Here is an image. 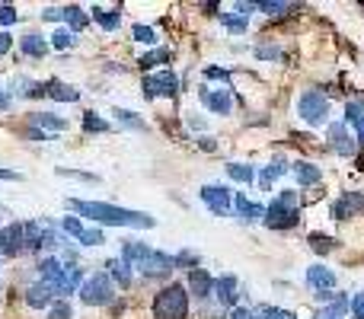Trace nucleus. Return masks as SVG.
<instances>
[{
  "label": "nucleus",
  "mask_w": 364,
  "mask_h": 319,
  "mask_svg": "<svg viewBox=\"0 0 364 319\" xmlns=\"http://www.w3.org/2000/svg\"><path fill=\"white\" fill-rule=\"evenodd\" d=\"M137 272L144 274V278H169V274L176 272V262H173V256L169 252H163V249H153L151 256L137 265Z\"/></svg>",
  "instance_id": "nucleus-10"
},
{
  "label": "nucleus",
  "mask_w": 364,
  "mask_h": 319,
  "mask_svg": "<svg viewBox=\"0 0 364 319\" xmlns=\"http://www.w3.org/2000/svg\"><path fill=\"white\" fill-rule=\"evenodd\" d=\"M106 274L112 278V284H119L121 290H128L131 281H135V268L128 262H121V258H109L106 262Z\"/></svg>",
  "instance_id": "nucleus-21"
},
{
  "label": "nucleus",
  "mask_w": 364,
  "mask_h": 319,
  "mask_svg": "<svg viewBox=\"0 0 364 319\" xmlns=\"http://www.w3.org/2000/svg\"><path fill=\"white\" fill-rule=\"evenodd\" d=\"M86 23H90V16H86L84 7H77V3H64V29L68 32H84Z\"/></svg>",
  "instance_id": "nucleus-23"
},
{
  "label": "nucleus",
  "mask_w": 364,
  "mask_h": 319,
  "mask_svg": "<svg viewBox=\"0 0 364 319\" xmlns=\"http://www.w3.org/2000/svg\"><path fill=\"white\" fill-rule=\"evenodd\" d=\"M176 268H185V272H192V268H202V256H198L195 249H179L173 256Z\"/></svg>",
  "instance_id": "nucleus-34"
},
{
  "label": "nucleus",
  "mask_w": 364,
  "mask_h": 319,
  "mask_svg": "<svg viewBox=\"0 0 364 319\" xmlns=\"http://www.w3.org/2000/svg\"><path fill=\"white\" fill-rule=\"evenodd\" d=\"M345 125L349 128H361L364 125V102H345Z\"/></svg>",
  "instance_id": "nucleus-36"
},
{
  "label": "nucleus",
  "mask_w": 364,
  "mask_h": 319,
  "mask_svg": "<svg viewBox=\"0 0 364 319\" xmlns=\"http://www.w3.org/2000/svg\"><path fill=\"white\" fill-rule=\"evenodd\" d=\"M227 319H252V310L250 306H236V310L227 313Z\"/></svg>",
  "instance_id": "nucleus-52"
},
{
  "label": "nucleus",
  "mask_w": 364,
  "mask_h": 319,
  "mask_svg": "<svg viewBox=\"0 0 364 319\" xmlns=\"http://www.w3.org/2000/svg\"><path fill=\"white\" fill-rule=\"evenodd\" d=\"M234 214H236V221H240V224H262L266 208L256 205V201H250L243 192H236V195H234Z\"/></svg>",
  "instance_id": "nucleus-16"
},
{
  "label": "nucleus",
  "mask_w": 364,
  "mask_h": 319,
  "mask_svg": "<svg viewBox=\"0 0 364 319\" xmlns=\"http://www.w3.org/2000/svg\"><path fill=\"white\" fill-rule=\"evenodd\" d=\"M77 294H80L84 306H109L115 300V284H112V278H109L106 272H96L80 284Z\"/></svg>",
  "instance_id": "nucleus-6"
},
{
  "label": "nucleus",
  "mask_w": 364,
  "mask_h": 319,
  "mask_svg": "<svg viewBox=\"0 0 364 319\" xmlns=\"http://www.w3.org/2000/svg\"><path fill=\"white\" fill-rule=\"evenodd\" d=\"M153 252V246H147V243H141V240H121V262H128L131 268H137L141 262H144L147 256Z\"/></svg>",
  "instance_id": "nucleus-19"
},
{
  "label": "nucleus",
  "mask_w": 364,
  "mask_h": 319,
  "mask_svg": "<svg viewBox=\"0 0 364 319\" xmlns=\"http://www.w3.org/2000/svg\"><path fill=\"white\" fill-rule=\"evenodd\" d=\"M198 147H202V150H208V153H214V150H218V141H214V137H208V134H202V137H198Z\"/></svg>",
  "instance_id": "nucleus-51"
},
{
  "label": "nucleus",
  "mask_w": 364,
  "mask_h": 319,
  "mask_svg": "<svg viewBox=\"0 0 364 319\" xmlns=\"http://www.w3.org/2000/svg\"><path fill=\"white\" fill-rule=\"evenodd\" d=\"M42 20H48V23H64V7H45Z\"/></svg>",
  "instance_id": "nucleus-48"
},
{
  "label": "nucleus",
  "mask_w": 364,
  "mask_h": 319,
  "mask_svg": "<svg viewBox=\"0 0 364 319\" xmlns=\"http://www.w3.org/2000/svg\"><path fill=\"white\" fill-rule=\"evenodd\" d=\"M291 173H294L301 189H313V185H319V179H323V169H319L317 163H310V160H297L294 166H291Z\"/></svg>",
  "instance_id": "nucleus-17"
},
{
  "label": "nucleus",
  "mask_w": 364,
  "mask_h": 319,
  "mask_svg": "<svg viewBox=\"0 0 364 319\" xmlns=\"http://www.w3.org/2000/svg\"><path fill=\"white\" fill-rule=\"evenodd\" d=\"M141 90H144V99H160V96L173 99L176 93H179V77H176L173 70L144 74V80H141Z\"/></svg>",
  "instance_id": "nucleus-7"
},
{
  "label": "nucleus",
  "mask_w": 364,
  "mask_h": 319,
  "mask_svg": "<svg viewBox=\"0 0 364 319\" xmlns=\"http://www.w3.org/2000/svg\"><path fill=\"white\" fill-rule=\"evenodd\" d=\"M310 246L319 252V256H326V252L335 249V240L333 236H326V233H310Z\"/></svg>",
  "instance_id": "nucleus-43"
},
{
  "label": "nucleus",
  "mask_w": 364,
  "mask_h": 319,
  "mask_svg": "<svg viewBox=\"0 0 364 319\" xmlns=\"http://www.w3.org/2000/svg\"><path fill=\"white\" fill-rule=\"evenodd\" d=\"M294 109H297V118H301L303 125H310V128H326L329 112H333L329 96L326 93H319V90H303L301 96H297Z\"/></svg>",
  "instance_id": "nucleus-4"
},
{
  "label": "nucleus",
  "mask_w": 364,
  "mask_h": 319,
  "mask_svg": "<svg viewBox=\"0 0 364 319\" xmlns=\"http://www.w3.org/2000/svg\"><path fill=\"white\" fill-rule=\"evenodd\" d=\"M205 80H220V84H230V70H224V68H205Z\"/></svg>",
  "instance_id": "nucleus-47"
},
{
  "label": "nucleus",
  "mask_w": 364,
  "mask_h": 319,
  "mask_svg": "<svg viewBox=\"0 0 364 319\" xmlns=\"http://www.w3.org/2000/svg\"><path fill=\"white\" fill-rule=\"evenodd\" d=\"M185 290L198 300H208L214 294V274L208 268H192L189 272V281H185Z\"/></svg>",
  "instance_id": "nucleus-15"
},
{
  "label": "nucleus",
  "mask_w": 364,
  "mask_h": 319,
  "mask_svg": "<svg viewBox=\"0 0 364 319\" xmlns=\"http://www.w3.org/2000/svg\"><path fill=\"white\" fill-rule=\"evenodd\" d=\"M288 169H291L288 166V157H281V153H278V157H272V163L262 169V176H259V185L268 192V189H272V179H281Z\"/></svg>",
  "instance_id": "nucleus-24"
},
{
  "label": "nucleus",
  "mask_w": 364,
  "mask_h": 319,
  "mask_svg": "<svg viewBox=\"0 0 364 319\" xmlns=\"http://www.w3.org/2000/svg\"><path fill=\"white\" fill-rule=\"evenodd\" d=\"M220 26L234 36H243V32H250V20L240 13H220Z\"/></svg>",
  "instance_id": "nucleus-30"
},
{
  "label": "nucleus",
  "mask_w": 364,
  "mask_h": 319,
  "mask_svg": "<svg viewBox=\"0 0 364 319\" xmlns=\"http://www.w3.org/2000/svg\"><path fill=\"white\" fill-rule=\"evenodd\" d=\"M268 230H291L301 224V192L294 189H285L278 192L272 205L266 208V217H262Z\"/></svg>",
  "instance_id": "nucleus-2"
},
{
  "label": "nucleus",
  "mask_w": 364,
  "mask_h": 319,
  "mask_svg": "<svg viewBox=\"0 0 364 319\" xmlns=\"http://www.w3.org/2000/svg\"><path fill=\"white\" fill-rule=\"evenodd\" d=\"M58 176H68V179H77V182H93L96 185L99 182V176L96 173H84V169H68V166H58L54 169Z\"/></svg>",
  "instance_id": "nucleus-40"
},
{
  "label": "nucleus",
  "mask_w": 364,
  "mask_h": 319,
  "mask_svg": "<svg viewBox=\"0 0 364 319\" xmlns=\"http://www.w3.org/2000/svg\"><path fill=\"white\" fill-rule=\"evenodd\" d=\"M303 281H307V288L313 290V294H329V290H335V272L333 268H326V265H310L307 268V274H303Z\"/></svg>",
  "instance_id": "nucleus-12"
},
{
  "label": "nucleus",
  "mask_w": 364,
  "mask_h": 319,
  "mask_svg": "<svg viewBox=\"0 0 364 319\" xmlns=\"http://www.w3.org/2000/svg\"><path fill=\"white\" fill-rule=\"evenodd\" d=\"M10 48H13V36H10V29H3L0 32V58H3Z\"/></svg>",
  "instance_id": "nucleus-49"
},
{
  "label": "nucleus",
  "mask_w": 364,
  "mask_h": 319,
  "mask_svg": "<svg viewBox=\"0 0 364 319\" xmlns=\"http://www.w3.org/2000/svg\"><path fill=\"white\" fill-rule=\"evenodd\" d=\"M131 38H135V42H141V45H157V32H153V26H144V23H135Z\"/></svg>",
  "instance_id": "nucleus-37"
},
{
  "label": "nucleus",
  "mask_w": 364,
  "mask_h": 319,
  "mask_svg": "<svg viewBox=\"0 0 364 319\" xmlns=\"http://www.w3.org/2000/svg\"><path fill=\"white\" fill-rule=\"evenodd\" d=\"M68 208L77 217L96 221L103 227H131V230H151L157 227V217L147 211H131L121 205H109V201H80V198H68Z\"/></svg>",
  "instance_id": "nucleus-1"
},
{
  "label": "nucleus",
  "mask_w": 364,
  "mask_h": 319,
  "mask_svg": "<svg viewBox=\"0 0 364 319\" xmlns=\"http://www.w3.org/2000/svg\"><path fill=\"white\" fill-rule=\"evenodd\" d=\"M10 106H13V96L7 90H0V112H10Z\"/></svg>",
  "instance_id": "nucleus-54"
},
{
  "label": "nucleus",
  "mask_w": 364,
  "mask_h": 319,
  "mask_svg": "<svg viewBox=\"0 0 364 319\" xmlns=\"http://www.w3.org/2000/svg\"><path fill=\"white\" fill-rule=\"evenodd\" d=\"M227 176L240 185H252L256 182V166H250V163H227Z\"/></svg>",
  "instance_id": "nucleus-27"
},
{
  "label": "nucleus",
  "mask_w": 364,
  "mask_h": 319,
  "mask_svg": "<svg viewBox=\"0 0 364 319\" xmlns=\"http://www.w3.org/2000/svg\"><path fill=\"white\" fill-rule=\"evenodd\" d=\"M198 198L205 201V208L214 217H230V214H234V192H230L227 185H202V189H198Z\"/></svg>",
  "instance_id": "nucleus-8"
},
{
  "label": "nucleus",
  "mask_w": 364,
  "mask_h": 319,
  "mask_svg": "<svg viewBox=\"0 0 364 319\" xmlns=\"http://www.w3.org/2000/svg\"><path fill=\"white\" fill-rule=\"evenodd\" d=\"M167 61H169V48H153V52H147V54L137 58V68L151 70V68H160V64H167Z\"/></svg>",
  "instance_id": "nucleus-29"
},
{
  "label": "nucleus",
  "mask_w": 364,
  "mask_h": 319,
  "mask_svg": "<svg viewBox=\"0 0 364 319\" xmlns=\"http://www.w3.org/2000/svg\"><path fill=\"white\" fill-rule=\"evenodd\" d=\"M0 179H3V182H20L23 176L16 173V169H0Z\"/></svg>",
  "instance_id": "nucleus-53"
},
{
  "label": "nucleus",
  "mask_w": 364,
  "mask_h": 319,
  "mask_svg": "<svg viewBox=\"0 0 364 319\" xmlns=\"http://www.w3.org/2000/svg\"><path fill=\"white\" fill-rule=\"evenodd\" d=\"M0 290H3V281H0Z\"/></svg>",
  "instance_id": "nucleus-57"
},
{
  "label": "nucleus",
  "mask_w": 364,
  "mask_h": 319,
  "mask_svg": "<svg viewBox=\"0 0 364 319\" xmlns=\"http://www.w3.org/2000/svg\"><path fill=\"white\" fill-rule=\"evenodd\" d=\"M112 115H115V122L125 125L128 131H147V122L137 112H131V109H112Z\"/></svg>",
  "instance_id": "nucleus-28"
},
{
  "label": "nucleus",
  "mask_w": 364,
  "mask_h": 319,
  "mask_svg": "<svg viewBox=\"0 0 364 319\" xmlns=\"http://www.w3.org/2000/svg\"><path fill=\"white\" fill-rule=\"evenodd\" d=\"M45 96H52L54 102H77V99H80V90L70 84H61V80H48Z\"/></svg>",
  "instance_id": "nucleus-25"
},
{
  "label": "nucleus",
  "mask_w": 364,
  "mask_h": 319,
  "mask_svg": "<svg viewBox=\"0 0 364 319\" xmlns=\"http://www.w3.org/2000/svg\"><path fill=\"white\" fill-rule=\"evenodd\" d=\"M355 137H358V144H364V125H361V128L355 131Z\"/></svg>",
  "instance_id": "nucleus-56"
},
{
  "label": "nucleus",
  "mask_w": 364,
  "mask_h": 319,
  "mask_svg": "<svg viewBox=\"0 0 364 319\" xmlns=\"http://www.w3.org/2000/svg\"><path fill=\"white\" fill-rule=\"evenodd\" d=\"M259 13H268V16H281V13H288L291 3H285V0H262V3H256Z\"/></svg>",
  "instance_id": "nucleus-39"
},
{
  "label": "nucleus",
  "mask_w": 364,
  "mask_h": 319,
  "mask_svg": "<svg viewBox=\"0 0 364 319\" xmlns=\"http://www.w3.org/2000/svg\"><path fill=\"white\" fill-rule=\"evenodd\" d=\"M74 42H77V36H74V32L61 29V26H58V29L52 32V38H48V45H52L54 52H68V48L74 45Z\"/></svg>",
  "instance_id": "nucleus-35"
},
{
  "label": "nucleus",
  "mask_w": 364,
  "mask_h": 319,
  "mask_svg": "<svg viewBox=\"0 0 364 319\" xmlns=\"http://www.w3.org/2000/svg\"><path fill=\"white\" fill-rule=\"evenodd\" d=\"M48 38L42 36V32H26L23 38H20V52L26 54V58H45L48 54Z\"/></svg>",
  "instance_id": "nucleus-22"
},
{
  "label": "nucleus",
  "mask_w": 364,
  "mask_h": 319,
  "mask_svg": "<svg viewBox=\"0 0 364 319\" xmlns=\"http://www.w3.org/2000/svg\"><path fill=\"white\" fill-rule=\"evenodd\" d=\"M214 297H218V304L227 313L236 310V304H240V281H236V274H220V278H214Z\"/></svg>",
  "instance_id": "nucleus-11"
},
{
  "label": "nucleus",
  "mask_w": 364,
  "mask_h": 319,
  "mask_svg": "<svg viewBox=\"0 0 364 319\" xmlns=\"http://www.w3.org/2000/svg\"><path fill=\"white\" fill-rule=\"evenodd\" d=\"M252 319H297V313L285 310V306H256Z\"/></svg>",
  "instance_id": "nucleus-31"
},
{
  "label": "nucleus",
  "mask_w": 364,
  "mask_h": 319,
  "mask_svg": "<svg viewBox=\"0 0 364 319\" xmlns=\"http://www.w3.org/2000/svg\"><path fill=\"white\" fill-rule=\"evenodd\" d=\"M58 227H61V233H68V236H74V240H80V236H84V221H80V217H77V214H64V217H61L58 221Z\"/></svg>",
  "instance_id": "nucleus-33"
},
{
  "label": "nucleus",
  "mask_w": 364,
  "mask_h": 319,
  "mask_svg": "<svg viewBox=\"0 0 364 319\" xmlns=\"http://www.w3.org/2000/svg\"><path fill=\"white\" fill-rule=\"evenodd\" d=\"M77 243L84 246V249H86V246H103V243H106V233H103L99 227H86V230H84V236H80Z\"/></svg>",
  "instance_id": "nucleus-42"
},
{
  "label": "nucleus",
  "mask_w": 364,
  "mask_h": 319,
  "mask_svg": "<svg viewBox=\"0 0 364 319\" xmlns=\"http://www.w3.org/2000/svg\"><path fill=\"white\" fill-rule=\"evenodd\" d=\"M16 23V7L13 3H0V26L7 29V26Z\"/></svg>",
  "instance_id": "nucleus-46"
},
{
  "label": "nucleus",
  "mask_w": 364,
  "mask_h": 319,
  "mask_svg": "<svg viewBox=\"0 0 364 319\" xmlns=\"http://www.w3.org/2000/svg\"><path fill=\"white\" fill-rule=\"evenodd\" d=\"M109 128H112V125H109L99 112H84V131L86 134H106Z\"/></svg>",
  "instance_id": "nucleus-32"
},
{
  "label": "nucleus",
  "mask_w": 364,
  "mask_h": 319,
  "mask_svg": "<svg viewBox=\"0 0 364 319\" xmlns=\"http://www.w3.org/2000/svg\"><path fill=\"white\" fill-rule=\"evenodd\" d=\"M329 214H333V221H349V217H351L349 201H345V198H335L333 208H329Z\"/></svg>",
  "instance_id": "nucleus-44"
},
{
  "label": "nucleus",
  "mask_w": 364,
  "mask_h": 319,
  "mask_svg": "<svg viewBox=\"0 0 364 319\" xmlns=\"http://www.w3.org/2000/svg\"><path fill=\"white\" fill-rule=\"evenodd\" d=\"M252 54H256L259 61H278V58H281V45H275V42H262V45L252 48Z\"/></svg>",
  "instance_id": "nucleus-38"
},
{
  "label": "nucleus",
  "mask_w": 364,
  "mask_h": 319,
  "mask_svg": "<svg viewBox=\"0 0 364 319\" xmlns=\"http://www.w3.org/2000/svg\"><path fill=\"white\" fill-rule=\"evenodd\" d=\"M54 300H58V297H54V290L48 288V284H42V281H36V284H29V288H26V304H29L32 310H48Z\"/></svg>",
  "instance_id": "nucleus-20"
},
{
  "label": "nucleus",
  "mask_w": 364,
  "mask_h": 319,
  "mask_svg": "<svg viewBox=\"0 0 364 319\" xmlns=\"http://www.w3.org/2000/svg\"><path fill=\"white\" fill-rule=\"evenodd\" d=\"M326 141L339 157H351V153H355V141H351L349 125L345 122H329L326 125Z\"/></svg>",
  "instance_id": "nucleus-14"
},
{
  "label": "nucleus",
  "mask_w": 364,
  "mask_h": 319,
  "mask_svg": "<svg viewBox=\"0 0 364 319\" xmlns=\"http://www.w3.org/2000/svg\"><path fill=\"white\" fill-rule=\"evenodd\" d=\"M90 16L93 20H96L99 26H103V29L106 32H115L121 26V10L115 7V10H106V7H90Z\"/></svg>",
  "instance_id": "nucleus-26"
},
{
  "label": "nucleus",
  "mask_w": 364,
  "mask_h": 319,
  "mask_svg": "<svg viewBox=\"0 0 364 319\" xmlns=\"http://www.w3.org/2000/svg\"><path fill=\"white\" fill-rule=\"evenodd\" d=\"M310 319H333V316H329V313L326 310H317V313H313V316Z\"/></svg>",
  "instance_id": "nucleus-55"
},
{
  "label": "nucleus",
  "mask_w": 364,
  "mask_h": 319,
  "mask_svg": "<svg viewBox=\"0 0 364 319\" xmlns=\"http://www.w3.org/2000/svg\"><path fill=\"white\" fill-rule=\"evenodd\" d=\"M153 319H189V290L185 284H167L153 297Z\"/></svg>",
  "instance_id": "nucleus-3"
},
{
  "label": "nucleus",
  "mask_w": 364,
  "mask_h": 319,
  "mask_svg": "<svg viewBox=\"0 0 364 319\" xmlns=\"http://www.w3.org/2000/svg\"><path fill=\"white\" fill-rule=\"evenodd\" d=\"M36 272H38V281L48 284L54 290V297H61V300H68V294H77V288L70 284V265H64L61 258L54 256L42 258L36 265Z\"/></svg>",
  "instance_id": "nucleus-5"
},
{
  "label": "nucleus",
  "mask_w": 364,
  "mask_h": 319,
  "mask_svg": "<svg viewBox=\"0 0 364 319\" xmlns=\"http://www.w3.org/2000/svg\"><path fill=\"white\" fill-rule=\"evenodd\" d=\"M20 252H26L23 246V221H13L0 230V256L16 258Z\"/></svg>",
  "instance_id": "nucleus-13"
},
{
  "label": "nucleus",
  "mask_w": 364,
  "mask_h": 319,
  "mask_svg": "<svg viewBox=\"0 0 364 319\" xmlns=\"http://www.w3.org/2000/svg\"><path fill=\"white\" fill-rule=\"evenodd\" d=\"M198 102L208 109V112L214 115H230L234 112V93H230V86L224 90H211V86H198Z\"/></svg>",
  "instance_id": "nucleus-9"
},
{
  "label": "nucleus",
  "mask_w": 364,
  "mask_h": 319,
  "mask_svg": "<svg viewBox=\"0 0 364 319\" xmlns=\"http://www.w3.org/2000/svg\"><path fill=\"white\" fill-rule=\"evenodd\" d=\"M48 319H74V306H70V300H54V304L48 306Z\"/></svg>",
  "instance_id": "nucleus-41"
},
{
  "label": "nucleus",
  "mask_w": 364,
  "mask_h": 319,
  "mask_svg": "<svg viewBox=\"0 0 364 319\" xmlns=\"http://www.w3.org/2000/svg\"><path fill=\"white\" fill-rule=\"evenodd\" d=\"M351 319H364V290L351 294V310H349Z\"/></svg>",
  "instance_id": "nucleus-45"
},
{
  "label": "nucleus",
  "mask_w": 364,
  "mask_h": 319,
  "mask_svg": "<svg viewBox=\"0 0 364 319\" xmlns=\"http://www.w3.org/2000/svg\"><path fill=\"white\" fill-rule=\"evenodd\" d=\"M29 122H32V128L45 131L48 137L61 134V131H68V118H61V115H54V112H32Z\"/></svg>",
  "instance_id": "nucleus-18"
},
{
  "label": "nucleus",
  "mask_w": 364,
  "mask_h": 319,
  "mask_svg": "<svg viewBox=\"0 0 364 319\" xmlns=\"http://www.w3.org/2000/svg\"><path fill=\"white\" fill-rule=\"evenodd\" d=\"M185 122H189V128H192V131H205V128H208V122L202 118V115H195V112H192L189 118H185Z\"/></svg>",
  "instance_id": "nucleus-50"
}]
</instances>
